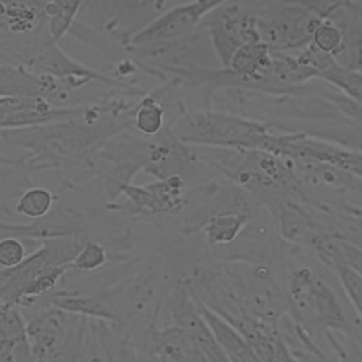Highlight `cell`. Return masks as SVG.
<instances>
[{
	"mask_svg": "<svg viewBox=\"0 0 362 362\" xmlns=\"http://www.w3.org/2000/svg\"><path fill=\"white\" fill-rule=\"evenodd\" d=\"M81 7L82 1H44L45 30L52 44H59L69 34Z\"/></svg>",
	"mask_w": 362,
	"mask_h": 362,
	"instance_id": "cell-17",
	"label": "cell"
},
{
	"mask_svg": "<svg viewBox=\"0 0 362 362\" xmlns=\"http://www.w3.org/2000/svg\"><path fill=\"white\" fill-rule=\"evenodd\" d=\"M201 27L221 68L228 66L240 47L260 41L256 1H221L204 17Z\"/></svg>",
	"mask_w": 362,
	"mask_h": 362,
	"instance_id": "cell-6",
	"label": "cell"
},
{
	"mask_svg": "<svg viewBox=\"0 0 362 362\" xmlns=\"http://www.w3.org/2000/svg\"><path fill=\"white\" fill-rule=\"evenodd\" d=\"M322 263L334 272L346 298L362 321V276L337 259H329Z\"/></svg>",
	"mask_w": 362,
	"mask_h": 362,
	"instance_id": "cell-22",
	"label": "cell"
},
{
	"mask_svg": "<svg viewBox=\"0 0 362 362\" xmlns=\"http://www.w3.org/2000/svg\"><path fill=\"white\" fill-rule=\"evenodd\" d=\"M311 45H314L321 52L329 55L337 61L342 51V34L341 30L328 18L321 17L320 23L317 24L313 37Z\"/></svg>",
	"mask_w": 362,
	"mask_h": 362,
	"instance_id": "cell-23",
	"label": "cell"
},
{
	"mask_svg": "<svg viewBox=\"0 0 362 362\" xmlns=\"http://www.w3.org/2000/svg\"><path fill=\"white\" fill-rule=\"evenodd\" d=\"M107 262L109 249L98 238L86 236L79 252L69 264V270L76 273H95L105 267Z\"/></svg>",
	"mask_w": 362,
	"mask_h": 362,
	"instance_id": "cell-20",
	"label": "cell"
},
{
	"mask_svg": "<svg viewBox=\"0 0 362 362\" xmlns=\"http://www.w3.org/2000/svg\"><path fill=\"white\" fill-rule=\"evenodd\" d=\"M25 338V320L17 305L0 300V341H20Z\"/></svg>",
	"mask_w": 362,
	"mask_h": 362,
	"instance_id": "cell-24",
	"label": "cell"
},
{
	"mask_svg": "<svg viewBox=\"0 0 362 362\" xmlns=\"http://www.w3.org/2000/svg\"><path fill=\"white\" fill-rule=\"evenodd\" d=\"M171 133L188 147L259 150L269 153L274 129L264 122L226 110L199 109L181 113Z\"/></svg>",
	"mask_w": 362,
	"mask_h": 362,
	"instance_id": "cell-1",
	"label": "cell"
},
{
	"mask_svg": "<svg viewBox=\"0 0 362 362\" xmlns=\"http://www.w3.org/2000/svg\"><path fill=\"white\" fill-rule=\"evenodd\" d=\"M320 18L311 1H256L259 38L272 52L304 49Z\"/></svg>",
	"mask_w": 362,
	"mask_h": 362,
	"instance_id": "cell-4",
	"label": "cell"
},
{
	"mask_svg": "<svg viewBox=\"0 0 362 362\" xmlns=\"http://www.w3.org/2000/svg\"><path fill=\"white\" fill-rule=\"evenodd\" d=\"M240 307L252 317L279 325L287 315L284 288L267 264L252 259H229L221 264Z\"/></svg>",
	"mask_w": 362,
	"mask_h": 362,
	"instance_id": "cell-3",
	"label": "cell"
},
{
	"mask_svg": "<svg viewBox=\"0 0 362 362\" xmlns=\"http://www.w3.org/2000/svg\"><path fill=\"white\" fill-rule=\"evenodd\" d=\"M178 82L181 81L171 78L164 86L148 90L137 100L130 116V124L139 136L153 139L165 129V107L163 105V96Z\"/></svg>",
	"mask_w": 362,
	"mask_h": 362,
	"instance_id": "cell-13",
	"label": "cell"
},
{
	"mask_svg": "<svg viewBox=\"0 0 362 362\" xmlns=\"http://www.w3.org/2000/svg\"><path fill=\"white\" fill-rule=\"evenodd\" d=\"M314 253L321 262L337 259L362 276V249L345 239L328 235Z\"/></svg>",
	"mask_w": 362,
	"mask_h": 362,
	"instance_id": "cell-18",
	"label": "cell"
},
{
	"mask_svg": "<svg viewBox=\"0 0 362 362\" xmlns=\"http://www.w3.org/2000/svg\"><path fill=\"white\" fill-rule=\"evenodd\" d=\"M57 202L58 195L54 191L42 185H33L18 194L13 212L23 218L31 219L33 222H38L52 214Z\"/></svg>",
	"mask_w": 362,
	"mask_h": 362,
	"instance_id": "cell-16",
	"label": "cell"
},
{
	"mask_svg": "<svg viewBox=\"0 0 362 362\" xmlns=\"http://www.w3.org/2000/svg\"><path fill=\"white\" fill-rule=\"evenodd\" d=\"M264 201L273 214L280 236L288 243L315 252L321 242L329 235L303 205L301 199L273 195L264 198Z\"/></svg>",
	"mask_w": 362,
	"mask_h": 362,
	"instance_id": "cell-10",
	"label": "cell"
},
{
	"mask_svg": "<svg viewBox=\"0 0 362 362\" xmlns=\"http://www.w3.org/2000/svg\"><path fill=\"white\" fill-rule=\"evenodd\" d=\"M40 245L38 239L23 236L0 238V270H10L21 264Z\"/></svg>",
	"mask_w": 362,
	"mask_h": 362,
	"instance_id": "cell-21",
	"label": "cell"
},
{
	"mask_svg": "<svg viewBox=\"0 0 362 362\" xmlns=\"http://www.w3.org/2000/svg\"><path fill=\"white\" fill-rule=\"evenodd\" d=\"M318 81H322L344 96L355 102L358 106L362 107V72L361 71H351L339 66L335 64L329 68L325 74L321 75Z\"/></svg>",
	"mask_w": 362,
	"mask_h": 362,
	"instance_id": "cell-19",
	"label": "cell"
},
{
	"mask_svg": "<svg viewBox=\"0 0 362 362\" xmlns=\"http://www.w3.org/2000/svg\"><path fill=\"white\" fill-rule=\"evenodd\" d=\"M0 98H40L54 107H72L71 95L59 82L14 64H0Z\"/></svg>",
	"mask_w": 362,
	"mask_h": 362,
	"instance_id": "cell-12",
	"label": "cell"
},
{
	"mask_svg": "<svg viewBox=\"0 0 362 362\" xmlns=\"http://www.w3.org/2000/svg\"><path fill=\"white\" fill-rule=\"evenodd\" d=\"M219 3L221 0L175 1L143 30L134 34L126 44L124 52L132 59L140 61L185 40L198 30L204 17Z\"/></svg>",
	"mask_w": 362,
	"mask_h": 362,
	"instance_id": "cell-5",
	"label": "cell"
},
{
	"mask_svg": "<svg viewBox=\"0 0 362 362\" xmlns=\"http://www.w3.org/2000/svg\"><path fill=\"white\" fill-rule=\"evenodd\" d=\"M88 318L47 305L25 322V341L35 362H59L82 332Z\"/></svg>",
	"mask_w": 362,
	"mask_h": 362,
	"instance_id": "cell-7",
	"label": "cell"
},
{
	"mask_svg": "<svg viewBox=\"0 0 362 362\" xmlns=\"http://www.w3.org/2000/svg\"><path fill=\"white\" fill-rule=\"evenodd\" d=\"M250 222V211L228 209L208 216L198 230L202 232L208 245L229 246L235 243Z\"/></svg>",
	"mask_w": 362,
	"mask_h": 362,
	"instance_id": "cell-15",
	"label": "cell"
},
{
	"mask_svg": "<svg viewBox=\"0 0 362 362\" xmlns=\"http://www.w3.org/2000/svg\"><path fill=\"white\" fill-rule=\"evenodd\" d=\"M315 11L331 20L342 34V51L337 64L362 72V13L356 1H311Z\"/></svg>",
	"mask_w": 362,
	"mask_h": 362,
	"instance_id": "cell-11",
	"label": "cell"
},
{
	"mask_svg": "<svg viewBox=\"0 0 362 362\" xmlns=\"http://www.w3.org/2000/svg\"><path fill=\"white\" fill-rule=\"evenodd\" d=\"M324 338L338 362H362V348L349 334L327 332Z\"/></svg>",
	"mask_w": 362,
	"mask_h": 362,
	"instance_id": "cell-25",
	"label": "cell"
},
{
	"mask_svg": "<svg viewBox=\"0 0 362 362\" xmlns=\"http://www.w3.org/2000/svg\"><path fill=\"white\" fill-rule=\"evenodd\" d=\"M197 307L219 344L228 362H263L250 344L223 318L197 303Z\"/></svg>",
	"mask_w": 362,
	"mask_h": 362,
	"instance_id": "cell-14",
	"label": "cell"
},
{
	"mask_svg": "<svg viewBox=\"0 0 362 362\" xmlns=\"http://www.w3.org/2000/svg\"><path fill=\"white\" fill-rule=\"evenodd\" d=\"M107 185L109 204L115 202L117 197H124L127 208L136 215L175 214L187 202V180L181 175L156 180L143 185H134L133 182H107Z\"/></svg>",
	"mask_w": 362,
	"mask_h": 362,
	"instance_id": "cell-9",
	"label": "cell"
},
{
	"mask_svg": "<svg viewBox=\"0 0 362 362\" xmlns=\"http://www.w3.org/2000/svg\"><path fill=\"white\" fill-rule=\"evenodd\" d=\"M270 154L291 160H313L328 164L362 181V151L348 150L314 137L300 130L276 129Z\"/></svg>",
	"mask_w": 362,
	"mask_h": 362,
	"instance_id": "cell-8",
	"label": "cell"
},
{
	"mask_svg": "<svg viewBox=\"0 0 362 362\" xmlns=\"http://www.w3.org/2000/svg\"><path fill=\"white\" fill-rule=\"evenodd\" d=\"M284 294L287 314L303 329L314 332H352L345 307L332 284L315 269L294 264L287 270Z\"/></svg>",
	"mask_w": 362,
	"mask_h": 362,
	"instance_id": "cell-2",
	"label": "cell"
}]
</instances>
